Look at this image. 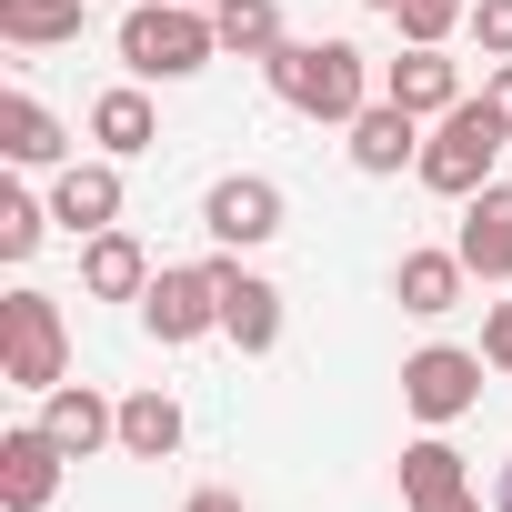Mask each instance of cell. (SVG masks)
Segmentation results:
<instances>
[{
  "instance_id": "1",
  "label": "cell",
  "mask_w": 512,
  "mask_h": 512,
  "mask_svg": "<svg viewBox=\"0 0 512 512\" xmlns=\"http://www.w3.org/2000/svg\"><path fill=\"white\" fill-rule=\"evenodd\" d=\"M262 71H272V91H282L302 121H342V131H352V121L372 111V61H362L352 41H282Z\"/></svg>"
},
{
  "instance_id": "2",
  "label": "cell",
  "mask_w": 512,
  "mask_h": 512,
  "mask_svg": "<svg viewBox=\"0 0 512 512\" xmlns=\"http://www.w3.org/2000/svg\"><path fill=\"white\" fill-rule=\"evenodd\" d=\"M211 51H221V21L191 11V0H131V11H121V61H131V81H191Z\"/></svg>"
},
{
  "instance_id": "3",
  "label": "cell",
  "mask_w": 512,
  "mask_h": 512,
  "mask_svg": "<svg viewBox=\"0 0 512 512\" xmlns=\"http://www.w3.org/2000/svg\"><path fill=\"white\" fill-rule=\"evenodd\" d=\"M502 141H512V131H502V111H492V101H452V111H442V131L422 141V161H412V171H422V191L472 201V191L492 181V151H502Z\"/></svg>"
},
{
  "instance_id": "4",
  "label": "cell",
  "mask_w": 512,
  "mask_h": 512,
  "mask_svg": "<svg viewBox=\"0 0 512 512\" xmlns=\"http://www.w3.org/2000/svg\"><path fill=\"white\" fill-rule=\"evenodd\" d=\"M0 352H11V382L21 392H61V372H71L61 302L51 292H11V302H0Z\"/></svg>"
},
{
  "instance_id": "5",
  "label": "cell",
  "mask_w": 512,
  "mask_h": 512,
  "mask_svg": "<svg viewBox=\"0 0 512 512\" xmlns=\"http://www.w3.org/2000/svg\"><path fill=\"white\" fill-rule=\"evenodd\" d=\"M141 322H151V342H201V332H221V262L151 272V292H141Z\"/></svg>"
},
{
  "instance_id": "6",
  "label": "cell",
  "mask_w": 512,
  "mask_h": 512,
  "mask_svg": "<svg viewBox=\"0 0 512 512\" xmlns=\"http://www.w3.org/2000/svg\"><path fill=\"white\" fill-rule=\"evenodd\" d=\"M201 231H211L221 251L272 241V231H282V181H262V171H221V181L201 191Z\"/></svg>"
},
{
  "instance_id": "7",
  "label": "cell",
  "mask_w": 512,
  "mask_h": 512,
  "mask_svg": "<svg viewBox=\"0 0 512 512\" xmlns=\"http://www.w3.org/2000/svg\"><path fill=\"white\" fill-rule=\"evenodd\" d=\"M402 402L442 432V422H462L472 402H482V352H452V342H432V352H412L402 362Z\"/></svg>"
},
{
  "instance_id": "8",
  "label": "cell",
  "mask_w": 512,
  "mask_h": 512,
  "mask_svg": "<svg viewBox=\"0 0 512 512\" xmlns=\"http://www.w3.org/2000/svg\"><path fill=\"white\" fill-rule=\"evenodd\" d=\"M61 442H51V422H21V432H0V502L11 512H51V492H61Z\"/></svg>"
},
{
  "instance_id": "9",
  "label": "cell",
  "mask_w": 512,
  "mask_h": 512,
  "mask_svg": "<svg viewBox=\"0 0 512 512\" xmlns=\"http://www.w3.org/2000/svg\"><path fill=\"white\" fill-rule=\"evenodd\" d=\"M462 272L472 282H512V181H482L472 211H462Z\"/></svg>"
},
{
  "instance_id": "10",
  "label": "cell",
  "mask_w": 512,
  "mask_h": 512,
  "mask_svg": "<svg viewBox=\"0 0 512 512\" xmlns=\"http://www.w3.org/2000/svg\"><path fill=\"white\" fill-rule=\"evenodd\" d=\"M51 221H61L71 241L111 231V221H121V171H111V161H71V171L51 181Z\"/></svg>"
},
{
  "instance_id": "11",
  "label": "cell",
  "mask_w": 512,
  "mask_h": 512,
  "mask_svg": "<svg viewBox=\"0 0 512 512\" xmlns=\"http://www.w3.org/2000/svg\"><path fill=\"white\" fill-rule=\"evenodd\" d=\"M41 422H51V442H61L71 462H91L101 442H121V402H101L91 382H61V392H41Z\"/></svg>"
},
{
  "instance_id": "12",
  "label": "cell",
  "mask_w": 512,
  "mask_h": 512,
  "mask_svg": "<svg viewBox=\"0 0 512 512\" xmlns=\"http://www.w3.org/2000/svg\"><path fill=\"white\" fill-rule=\"evenodd\" d=\"M81 292H91V302H141V292H151V251H141L121 221L81 241Z\"/></svg>"
},
{
  "instance_id": "13",
  "label": "cell",
  "mask_w": 512,
  "mask_h": 512,
  "mask_svg": "<svg viewBox=\"0 0 512 512\" xmlns=\"http://www.w3.org/2000/svg\"><path fill=\"white\" fill-rule=\"evenodd\" d=\"M382 101H402V111H422V121H442L452 101H462V71L442 61V41H412L392 71H382Z\"/></svg>"
},
{
  "instance_id": "14",
  "label": "cell",
  "mask_w": 512,
  "mask_h": 512,
  "mask_svg": "<svg viewBox=\"0 0 512 512\" xmlns=\"http://www.w3.org/2000/svg\"><path fill=\"white\" fill-rule=\"evenodd\" d=\"M221 332H231L241 352H272V342H282V292H272L262 272L221 262Z\"/></svg>"
},
{
  "instance_id": "15",
  "label": "cell",
  "mask_w": 512,
  "mask_h": 512,
  "mask_svg": "<svg viewBox=\"0 0 512 512\" xmlns=\"http://www.w3.org/2000/svg\"><path fill=\"white\" fill-rule=\"evenodd\" d=\"M352 161H362L372 181H392L402 161H422V111H402V101H372V111L352 121Z\"/></svg>"
},
{
  "instance_id": "16",
  "label": "cell",
  "mask_w": 512,
  "mask_h": 512,
  "mask_svg": "<svg viewBox=\"0 0 512 512\" xmlns=\"http://www.w3.org/2000/svg\"><path fill=\"white\" fill-rule=\"evenodd\" d=\"M462 251H402V272H392V302L402 312H422V322H442L452 302H462Z\"/></svg>"
},
{
  "instance_id": "17",
  "label": "cell",
  "mask_w": 512,
  "mask_h": 512,
  "mask_svg": "<svg viewBox=\"0 0 512 512\" xmlns=\"http://www.w3.org/2000/svg\"><path fill=\"white\" fill-rule=\"evenodd\" d=\"M462 492H472V482H462V452H452L442 432L402 452V502H412V512H452Z\"/></svg>"
},
{
  "instance_id": "18",
  "label": "cell",
  "mask_w": 512,
  "mask_h": 512,
  "mask_svg": "<svg viewBox=\"0 0 512 512\" xmlns=\"http://www.w3.org/2000/svg\"><path fill=\"white\" fill-rule=\"evenodd\" d=\"M121 452L131 462H171L181 452V402L171 392H131L121 402Z\"/></svg>"
},
{
  "instance_id": "19",
  "label": "cell",
  "mask_w": 512,
  "mask_h": 512,
  "mask_svg": "<svg viewBox=\"0 0 512 512\" xmlns=\"http://www.w3.org/2000/svg\"><path fill=\"white\" fill-rule=\"evenodd\" d=\"M0 151H11L21 171H41V161H61L71 141H61V121H51L31 91H11V101H0Z\"/></svg>"
},
{
  "instance_id": "20",
  "label": "cell",
  "mask_w": 512,
  "mask_h": 512,
  "mask_svg": "<svg viewBox=\"0 0 512 512\" xmlns=\"http://www.w3.org/2000/svg\"><path fill=\"white\" fill-rule=\"evenodd\" d=\"M0 41H21V51L81 41V0H0Z\"/></svg>"
},
{
  "instance_id": "21",
  "label": "cell",
  "mask_w": 512,
  "mask_h": 512,
  "mask_svg": "<svg viewBox=\"0 0 512 512\" xmlns=\"http://www.w3.org/2000/svg\"><path fill=\"white\" fill-rule=\"evenodd\" d=\"M151 131H161V121H151V101H141V91H101V101H91V141H101L111 161L151 151Z\"/></svg>"
},
{
  "instance_id": "22",
  "label": "cell",
  "mask_w": 512,
  "mask_h": 512,
  "mask_svg": "<svg viewBox=\"0 0 512 512\" xmlns=\"http://www.w3.org/2000/svg\"><path fill=\"white\" fill-rule=\"evenodd\" d=\"M221 51H241V61H272L282 51V11H272V0H221Z\"/></svg>"
},
{
  "instance_id": "23",
  "label": "cell",
  "mask_w": 512,
  "mask_h": 512,
  "mask_svg": "<svg viewBox=\"0 0 512 512\" xmlns=\"http://www.w3.org/2000/svg\"><path fill=\"white\" fill-rule=\"evenodd\" d=\"M41 231H51V211H41L31 191H0V262H31Z\"/></svg>"
},
{
  "instance_id": "24",
  "label": "cell",
  "mask_w": 512,
  "mask_h": 512,
  "mask_svg": "<svg viewBox=\"0 0 512 512\" xmlns=\"http://www.w3.org/2000/svg\"><path fill=\"white\" fill-rule=\"evenodd\" d=\"M402 41H452V21H472V0H392Z\"/></svg>"
},
{
  "instance_id": "25",
  "label": "cell",
  "mask_w": 512,
  "mask_h": 512,
  "mask_svg": "<svg viewBox=\"0 0 512 512\" xmlns=\"http://www.w3.org/2000/svg\"><path fill=\"white\" fill-rule=\"evenodd\" d=\"M472 41L482 61H512V0H472Z\"/></svg>"
},
{
  "instance_id": "26",
  "label": "cell",
  "mask_w": 512,
  "mask_h": 512,
  "mask_svg": "<svg viewBox=\"0 0 512 512\" xmlns=\"http://www.w3.org/2000/svg\"><path fill=\"white\" fill-rule=\"evenodd\" d=\"M482 362L512 382V302H492V322H482Z\"/></svg>"
},
{
  "instance_id": "27",
  "label": "cell",
  "mask_w": 512,
  "mask_h": 512,
  "mask_svg": "<svg viewBox=\"0 0 512 512\" xmlns=\"http://www.w3.org/2000/svg\"><path fill=\"white\" fill-rule=\"evenodd\" d=\"M492 111H502V131H512V61H492V91H482Z\"/></svg>"
},
{
  "instance_id": "28",
  "label": "cell",
  "mask_w": 512,
  "mask_h": 512,
  "mask_svg": "<svg viewBox=\"0 0 512 512\" xmlns=\"http://www.w3.org/2000/svg\"><path fill=\"white\" fill-rule=\"evenodd\" d=\"M181 512H241V492H191Z\"/></svg>"
},
{
  "instance_id": "29",
  "label": "cell",
  "mask_w": 512,
  "mask_h": 512,
  "mask_svg": "<svg viewBox=\"0 0 512 512\" xmlns=\"http://www.w3.org/2000/svg\"><path fill=\"white\" fill-rule=\"evenodd\" d=\"M492 512H512V462H502V482H492Z\"/></svg>"
},
{
  "instance_id": "30",
  "label": "cell",
  "mask_w": 512,
  "mask_h": 512,
  "mask_svg": "<svg viewBox=\"0 0 512 512\" xmlns=\"http://www.w3.org/2000/svg\"><path fill=\"white\" fill-rule=\"evenodd\" d=\"M452 512H482V502H472V492H462V502H452Z\"/></svg>"
},
{
  "instance_id": "31",
  "label": "cell",
  "mask_w": 512,
  "mask_h": 512,
  "mask_svg": "<svg viewBox=\"0 0 512 512\" xmlns=\"http://www.w3.org/2000/svg\"><path fill=\"white\" fill-rule=\"evenodd\" d=\"M362 11H392V0H362Z\"/></svg>"
},
{
  "instance_id": "32",
  "label": "cell",
  "mask_w": 512,
  "mask_h": 512,
  "mask_svg": "<svg viewBox=\"0 0 512 512\" xmlns=\"http://www.w3.org/2000/svg\"><path fill=\"white\" fill-rule=\"evenodd\" d=\"M191 11H221V0H191Z\"/></svg>"
}]
</instances>
